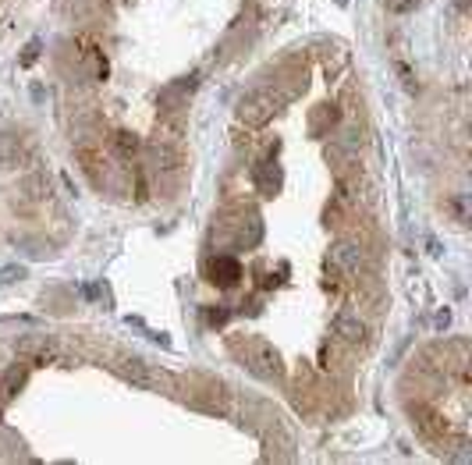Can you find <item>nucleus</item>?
<instances>
[{
    "mask_svg": "<svg viewBox=\"0 0 472 465\" xmlns=\"http://www.w3.org/2000/svg\"><path fill=\"white\" fill-rule=\"evenodd\" d=\"M327 260H330L338 270H345L348 277H355L359 270H366V246H362L359 235H341V239H334Z\"/></svg>",
    "mask_w": 472,
    "mask_h": 465,
    "instance_id": "nucleus-1",
    "label": "nucleus"
},
{
    "mask_svg": "<svg viewBox=\"0 0 472 465\" xmlns=\"http://www.w3.org/2000/svg\"><path fill=\"white\" fill-rule=\"evenodd\" d=\"M277 107H281L277 93H270V89H256V93H249V96L238 103V121L249 125V128H263V125L274 117Z\"/></svg>",
    "mask_w": 472,
    "mask_h": 465,
    "instance_id": "nucleus-2",
    "label": "nucleus"
},
{
    "mask_svg": "<svg viewBox=\"0 0 472 465\" xmlns=\"http://www.w3.org/2000/svg\"><path fill=\"white\" fill-rule=\"evenodd\" d=\"M146 163L153 174H174L181 167V149L174 139L167 135H156L153 142H146Z\"/></svg>",
    "mask_w": 472,
    "mask_h": 465,
    "instance_id": "nucleus-3",
    "label": "nucleus"
},
{
    "mask_svg": "<svg viewBox=\"0 0 472 465\" xmlns=\"http://www.w3.org/2000/svg\"><path fill=\"white\" fill-rule=\"evenodd\" d=\"M408 415L415 419V426H419V433H422L426 440H447V419H444L433 405H426V401H408Z\"/></svg>",
    "mask_w": 472,
    "mask_h": 465,
    "instance_id": "nucleus-4",
    "label": "nucleus"
},
{
    "mask_svg": "<svg viewBox=\"0 0 472 465\" xmlns=\"http://www.w3.org/2000/svg\"><path fill=\"white\" fill-rule=\"evenodd\" d=\"M202 274H206V281L209 285H217V288H234L242 281V263L234 260V256H209L206 260V267H202Z\"/></svg>",
    "mask_w": 472,
    "mask_h": 465,
    "instance_id": "nucleus-5",
    "label": "nucleus"
},
{
    "mask_svg": "<svg viewBox=\"0 0 472 465\" xmlns=\"http://www.w3.org/2000/svg\"><path fill=\"white\" fill-rule=\"evenodd\" d=\"M263 217L260 213H253L249 206L242 209V217H238V224H234V249H256L260 242H263Z\"/></svg>",
    "mask_w": 472,
    "mask_h": 465,
    "instance_id": "nucleus-6",
    "label": "nucleus"
},
{
    "mask_svg": "<svg viewBox=\"0 0 472 465\" xmlns=\"http://www.w3.org/2000/svg\"><path fill=\"white\" fill-rule=\"evenodd\" d=\"M330 334H334L338 345H345V348H359V345L366 341V323L359 320V313H338L334 323H330Z\"/></svg>",
    "mask_w": 472,
    "mask_h": 465,
    "instance_id": "nucleus-7",
    "label": "nucleus"
},
{
    "mask_svg": "<svg viewBox=\"0 0 472 465\" xmlns=\"http://www.w3.org/2000/svg\"><path fill=\"white\" fill-rule=\"evenodd\" d=\"M117 373L128 380V384H135V387H160V384H167V373H156L149 362H142V359H121L117 362Z\"/></svg>",
    "mask_w": 472,
    "mask_h": 465,
    "instance_id": "nucleus-8",
    "label": "nucleus"
},
{
    "mask_svg": "<svg viewBox=\"0 0 472 465\" xmlns=\"http://www.w3.org/2000/svg\"><path fill=\"white\" fill-rule=\"evenodd\" d=\"M253 185L260 195H277L284 185V174L274 160H260V163H253Z\"/></svg>",
    "mask_w": 472,
    "mask_h": 465,
    "instance_id": "nucleus-9",
    "label": "nucleus"
},
{
    "mask_svg": "<svg viewBox=\"0 0 472 465\" xmlns=\"http://www.w3.org/2000/svg\"><path fill=\"white\" fill-rule=\"evenodd\" d=\"M341 125V103H320L309 117V128L313 135H330V128Z\"/></svg>",
    "mask_w": 472,
    "mask_h": 465,
    "instance_id": "nucleus-10",
    "label": "nucleus"
},
{
    "mask_svg": "<svg viewBox=\"0 0 472 465\" xmlns=\"http://www.w3.org/2000/svg\"><path fill=\"white\" fill-rule=\"evenodd\" d=\"M15 192H22V195L33 199V202H47V199H50V178H47L43 171H33V174H25V178L18 181Z\"/></svg>",
    "mask_w": 472,
    "mask_h": 465,
    "instance_id": "nucleus-11",
    "label": "nucleus"
},
{
    "mask_svg": "<svg viewBox=\"0 0 472 465\" xmlns=\"http://www.w3.org/2000/svg\"><path fill=\"white\" fill-rule=\"evenodd\" d=\"M25 377H29V369H25L22 362L8 366V369H4V377H0V398H15V394L25 387Z\"/></svg>",
    "mask_w": 472,
    "mask_h": 465,
    "instance_id": "nucleus-12",
    "label": "nucleus"
},
{
    "mask_svg": "<svg viewBox=\"0 0 472 465\" xmlns=\"http://www.w3.org/2000/svg\"><path fill=\"white\" fill-rule=\"evenodd\" d=\"M185 103H188V93H181L178 86H167V89L156 96L160 117H167V114H181V110H185Z\"/></svg>",
    "mask_w": 472,
    "mask_h": 465,
    "instance_id": "nucleus-13",
    "label": "nucleus"
},
{
    "mask_svg": "<svg viewBox=\"0 0 472 465\" xmlns=\"http://www.w3.org/2000/svg\"><path fill=\"white\" fill-rule=\"evenodd\" d=\"M110 142H114V149H117L125 160H135V156L142 153V142H139V135H135V132H128V128H117V132L110 135Z\"/></svg>",
    "mask_w": 472,
    "mask_h": 465,
    "instance_id": "nucleus-14",
    "label": "nucleus"
},
{
    "mask_svg": "<svg viewBox=\"0 0 472 465\" xmlns=\"http://www.w3.org/2000/svg\"><path fill=\"white\" fill-rule=\"evenodd\" d=\"M22 156H25V149H22V142H18V139L0 135V171L18 167V163H22Z\"/></svg>",
    "mask_w": 472,
    "mask_h": 465,
    "instance_id": "nucleus-15",
    "label": "nucleus"
},
{
    "mask_svg": "<svg viewBox=\"0 0 472 465\" xmlns=\"http://www.w3.org/2000/svg\"><path fill=\"white\" fill-rule=\"evenodd\" d=\"M330 139H334L338 146H345V149H352V153H355V149L362 146V139H366V135H362V128H359V125H345V128H334V135H330Z\"/></svg>",
    "mask_w": 472,
    "mask_h": 465,
    "instance_id": "nucleus-16",
    "label": "nucleus"
},
{
    "mask_svg": "<svg viewBox=\"0 0 472 465\" xmlns=\"http://www.w3.org/2000/svg\"><path fill=\"white\" fill-rule=\"evenodd\" d=\"M345 64H348V54L341 50V47H334V57L327 54V61H323V68H327V75L334 79L338 71H345Z\"/></svg>",
    "mask_w": 472,
    "mask_h": 465,
    "instance_id": "nucleus-17",
    "label": "nucleus"
},
{
    "mask_svg": "<svg viewBox=\"0 0 472 465\" xmlns=\"http://www.w3.org/2000/svg\"><path fill=\"white\" fill-rule=\"evenodd\" d=\"M132 174H135V199L146 202V199L153 195V192H149V174H146V167H135Z\"/></svg>",
    "mask_w": 472,
    "mask_h": 465,
    "instance_id": "nucleus-18",
    "label": "nucleus"
},
{
    "mask_svg": "<svg viewBox=\"0 0 472 465\" xmlns=\"http://www.w3.org/2000/svg\"><path fill=\"white\" fill-rule=\"evenodd\" d=\"M323 217H327V224H334V227H341L345 224V202L334 195L330 202H327V209H323Z\"/></svg>",
    "mask_w": 472,
    "mask_h": 465,
    "instance_id": "nucleus-19",
    "label": "nucleus"
},
{
    "mask_svg": "<svg viewBox=\"0 0 472 465\" xmlns=\"http://www.w3.org/2000/svg\"><path fill=\"white\" fill-rule=\"evenodd\" d=\"M447 206H451V213H454L458 224H468V202H465V195H451Z\"/></svg>",
    "mask_w": 472,
    "mask_h": 465,
    "instance_id": "nucleus-20",
    "label": "nucleus"
},
{
    "mask_svg": "<svg viewBox=\"0 0 472 465\" xmlns=\"http://www.w3.org/2000/svg\"><path fill=\"white\" fill-rule=\"evenodd\" d=\"M227 320H231V309H227V306H209V309H206V323H209V327H224Z\"/></svg>",
    "mask_w": 472,
    "mask_h": 465,
    "instance_id": "nucleus-21",
    "label": "nucleus"
},
{
    "mask_svg": "<svg viewBox=\"0 0 472 465\" xmlns=\"http://www.w3.org/2000/svg\"><path fill=\"white\" fill-rule=\"evenodd\" d=\"M22 277H25V267H15V263H11V267L0 270V288H11V285L22 281Z\"/></svg>",
    "mask_w": 472,
    "mask_h": 465,
    "instance_id": "nucleus-22",
    "label": "nucleus"
},
{
    "mask_svg": "<svg viewBox=\"0 0 472 465\" xmlns=\"http://www.w3.org/2000/svg\"><path fill=\"white\" fill-rule=\"evenodd\" d=\"M334 362H338V341H334V345H330V341H323V345H320V366H323V369H330Z\"/></svg>",
    "mask_w": 472,
    "mask_h": 465,
    "instance_id": "nucleus-23",
    "label": "nucleus"
},
{
    "mask_svg": "<svg viewBox=\"0 0 472 465\" xmlns=\"http://www.w3.org/2000/svg\"><path fill=\"white\" fill-rule=\"evenodd\" d=\"M40 50H43V47H40V40H33V43L22 50V61H18V64H22V68H33V64L40 61Z\"/></svg>",
    "mask_w": 472,
    "mask_h": 465,
    "instance_id": "nucleus-24",
    "label": "nucleus"
},
{
    "mask_svg": "<svg viewBox=\"0 0 472 465\" xmlns=\"http://www.w3.org/2000/svg\"><path fill=\"white\" fill-rule=\"evenodd\" d=\"M415 4H419V0H387V11H394V15H408Z\"/></svg>",
    "mask_w": 472,
    "mask_h": 465,
    "instance_id": "nucleus-25",
    "label": "nucleus"
},
{
    "mask_svg": "<svg viewBox=\"0 0 472 465\" xmlns=\"http://www.w3.org/2000/svg\"><path fill=\"white\" fill-rule=\"evenodd\" d=\"M433 323H437V331H447V323H451V309H440Z\"/></svg>",
    "mask_w": 472,
    "mask_h": 465,
    "instance_id": "nucleus-26",
    "label": "nucleus"
},
{
    "mask_svg": "<svg viewBox=\"0 0 472 465\" xmlns=\"http://www.w3.org/2000/svg\"><path fill=\"white\" fill-rule=\"evenodd\" d=\"M114 4H132V0H114Z\"/></svg>",
    "mask_w": 472,
    "mask_h": 465,
    "instance_id": "nucleus-27",
    "label": "nucleus"
}]
</instances>
